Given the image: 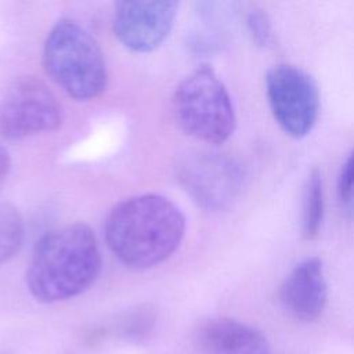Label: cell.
I'll list each match as a JSON object with an SVG mask.
<instances>
[{
	"label": "cell",
	"mask_w": 354,
	"mask_h": 354,
	"mask_svg": "<svg viewBox=\"0 0 354 354\" xmlns=\"http://www.w3.org/2000/svg\"><path fill=\"white\" fill-rule=\"evenodd\" d=\"M185 234V217L167 198L142 194L111 209L105 241L115 257L129 268L147 270L167 260Z\"/></svg>",
	"instance_id": "obj_1"
},
{
	"label": "cell",
	"mask_w": 354,
	"mask_h": 354,
	"mask_svg": "<svg viewBox=\"0 0 354 354\" xmlns=\"http://www.w3.org/2000/svg\"><path fill=\"white\" fill-rule=\"evenodd\" d=\"M101 270V252L93 230L73 223L48 231L36 243L26 272L30 295L55 303L87 290Z\"/></svg>",
	"instance_id": "obj_2"
},
{
	"label": "cell",
	"mask_w": 354,
	"mask_h": 354,
	"mask_svg": "<svg viewBox=\"0 0 354 354\" xmlns=\"http://www.w3.org/2000/svg\"><path fill=\"white\" fill-rule=\"evenodd\" d=\"M47 75L73 100L87 101L106 86V64L97 40L77 22L58 21L43 46Z\"/></svg>",
	"instance_id": "obj_3"
},
{
	"label": "cell",
	"mask_w": 354,
	"mask_h": 354,
	"mask_svg": "<svg viewBox=\"0 0 354 354\" xmlns=\"http://www.w3.org/2000/svg\"><path fill=\"white\" fill-rule=\"evenodd\" d=\"M173 112L184 133L207 144H223L235 130L231 95L207 65L196 68L178 83L173 94Z\"/></svg>",
	"instance_id": "obj_4"
},
{
	"label": "cell",
	"mask_w": 354,
	"mask_h": 354,
	"mask_svg": "<svg viewBox=\"0 0 354 354\" xmlns=\"http://www.w3.org/2000/svg\"><path fill=\"white\" fill-rule=\"evenodd\" d=\"M62 106L50 87L35 76L14 79L0 95V137L21 140L57 130Z\"/></svg>",
	"instance_id": "obj_5"
},
{
	"label": "cell",
	"mask_w": 354,
	"mask_h": 354,
	"mask_svg": "<svg viewBox=\"0 0 354 354\" xmlns=\"http://www.w3.org/2000/svg\"><path fill=\"white\" fill-rule=\"evenodd\" d=\"M266 93L274 119L288 136L301 138L313 130L319 90L310 73L290 64L275 65L266 75Z\"/></svg>",
	"instance_id": "obj_6"
},
{
	"label": "cell",
	"mask_w": 354,
	"mask_h": 354,
	"mask_svg": "<svg viewBox=\"0 0 354 354\" xmlns=\"http://www.w3.org/2000/svg\"><path fill=\"white\" fill-rule=\"evenodd\" d=\"M176 176L192 201L212 212L227 209L239 195L243 183V170L234 158L210 151L181 156Z\"/></svg>",
	"instance_id": "obj_7"
},
{
	"label": "cell",
	"mask_w": 354,
	"mask_h": 354,
	"mask_svg": "<svg viewBox=\"0 0 354 354\" xmlns=\"http://www.w3.org/2000/svg\"><path fill=\"white\" fill-rule=\"evenodd\" d=\"M176 1H118L113 33L131 51L149 53L170 33L177 15Z\"/></svg>",
	"instance_id": "obj_8"
},
{
	"label": "cell",
	"mask_w": 354,
	"mask_h": 354,
	"mask_svg": "<svg viewBox=\"0 0 354 354\" xmlns=\"http://www.w3.org/2000/svg\"><path fill=\"white\" fill-rule=\"evenodd\" d=\"M328 285L322 261L308 257L296 264L283 279L279 300L283 308L296 319L310 322L317 319L326 304Z\"/></svg>",
	"instance_id": "obj_9"
},
{
	"label": "cell",
	"mask_w": 354,
	"mask_h": 354,
	"mask_svg": "<svg viewBox=\"0 0 354 354\" xmlns=\"http://www.w3.org/2000/svg\"><path fill=\"white\" fill-rule=\"evenodd\" d=\"M195 340L205 354H271L270 344L261 332L224 317L201 324Z\"/></svg>",
	"instance_id": "obj_10"
},
{
	"label": "cell",
	"mask_w": 354,
	"mask_h": 354,
	"mask_svg": "<svg viewBox=\"0 0 354 354\" xmlns=\"http://www.w3.org/2000/svg\"><path fill=\"white\" fill-rule=\"evenodd\" d=\"M301 234L307 241H313L319 234L324 218V185L318 169H313L304 184L301 206Z\"/></svg>",
	"instance_id": "obj_11"
},
{
	"label": "cell",
	"mask_w": 354,
	"mask_h": 354,
	"mask_svg": "<svg viewBox=\"0 0 354 354\" xmlns=\"http://www.w3.org/2000/svg\"><path fill=\"white\" fill-rule=\"evenodd\" d=\"M25 224L19 212L7 203H0V266L10 260L21 248Z\"/></svg>",
	"instance_id": "obj_12"
},
{
	"label": "cell",
	"mask_w": 354,
	"mask_h": 354,
	"mask_svg": "<svg viewBox=\"0 0 354 354\" xmlns=\"http://www.w3.org/2000/svg\"><path fill=\"white\" fill-rule=\"evenodd\" d=\"M246 26L248 30L253 39V41L257 46H267L271 41L272 30H271V22L267 15L260 8H253L246 14Z\"/></svg>",
	"instance_id": "obj_13"
},
{
	"label": "cell",
	"mask_w": 354,
	"mask_h": 354,
	"mask_svg": "<svg viewBox=\"0 0 354 354\" xmlns=\"http://www.w3.org/2000/svg\"><path fill=\"white\" fill-rule=\"evenodd\" d=\"M337 196L343 206L350 212L353 203V156L348 155L342 165L337 177Z\"/></svg>",
	"instance_id": "obj_14"
},
{
	"label": "cell",
	"mask_w": 354,
	"mask_h": 354,
	"mask_svg": "<svg viewBox=\"0 0 354 354\" xmlns=\"http://www.w3.org/2000/svg\"><path fill=\"white\" fill-rule=\"evenodd\" d=\"M11 170V158L10 153L0 147V185L7 180Z\"/></svg>",
	"instance_id": "obj_15"
}]
</instances>
